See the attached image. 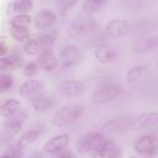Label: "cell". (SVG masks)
Segmentation results:
<instances>
[{"label": "cell", "instance_id": "cell-1", "mask_svg": "<svg viewBox=\"0 0 158 158\" xmlns=\"http://www.w3.org/2000/svg\"><path fill=\"white\" fill-rule=\"evenodd\" d=\"M84 114L81 104H68L60 107L52 117V125L56 127H64L77 122Z\"/></svg>", "mask_w": 158, "mask_h": 158}, {"label": "cell", "instance_id": "cell-2", "mask_svg": "<svg viewBox=\"0 0 158 158\" xmlns=\"http://www.w3.org/2000/svg\"><path fill=\"white\" fill-rule=\"evenodd\" d=\"M100 128H101L100 132L102 135H107V136L122 135V133L135 128V117L128 116V115L112 117V118L104 121L101 123Z\"/></svg>", "mask_w": 158, "mask_h": 158}, {"label": "cell", "instance_id": "cell-3", "mask_svg": "<svg viewBox=\"0 0 158 158\" xmlns=\"http://www.w3.org/2000/svg\"><path fill=\"white\" fill-rule=\"evenodd\" d=\"M122 93V86L116 83H104L99 85L91 94V100L96 105L107 104L117 99Z\"/></svg>", "mask_w": 158, "mask_h": 158}, {"label": "cell", "instance_id": "cell-4", "mask_svg": "<svg viewBox=\"0 0 158 158\" xmlns=\"http://www.w3.org/2000/svg\"><path fill=\"white\" fill-rule=\"evenodd\" d=\"M98 23L94 17L90 16H77L69 23V36L73 38H80L91 33L96 28Z\"/></svg>", "mask_w": 158, "mask_h": 158}, {"label": "cell", "instance_id": "cell-5", "mask_svg": "<svg viewBox=\"0 0 158 158\" xmlns=\"http://www.w3.org/2000/svg\"><path fill=\"white\" fill-rule=\"evenodd\" d=\"M105 136L99 131H90L84 133L77 141V149L83 154H93L104 142Z\"/></svg>", "mask_w": 158, "mask_h": 158}, {"label": "cell", "instance_id": "cell-6", "mask_svg": "<svg viewBox=\"0 0 158 158\" xmlns=\"http://www.w3.org/2000/svg\"><path fill=\"white\" fill-rule=\"evenodd\" d=\"M83 57L84 56H83V51L80 49V47H78L77 44L69 43L62 48L59 60H60L62 67L72 68V67H77L83 60Z\"/></svg>", "mask_w": 158, "mask_h": 158}, {"label": "cell", "instance_id": "cell-7", "mask_svg": "<svg viewBox=\"0 0 158 158\" xmlns=\"http://www.w3.org/2000/svg\"><path fill=\"white\" fill-rule=\"evenodd\" d=\"M157 138L153 133H146L138 137L133 143V149L142 156L152 157L157 154Z\"/></svg>", "mask_w": 158, "mask_h": 158}, {"label": "cell", "instance_id": "cell-8", "mask_svg": "<svg viewBox=\"0 0 158 158\" xmlns=\"http://www.w3.org/2000/svg\"><path fill=\"white\" fill-rule=\"evenodd\" d=\"M132 30L131 23L125 19H114L109 21L105 26V32L110 37H123L128 35Z\"/></svg>", "mask_w": 158, "mask_h": 158}, {"label": "cell", "instance_id": "cell-9", "mask_svg": "<svg viewBox=\"0 0 158 158\" xmlns=\"http://www.w3.org/2000/svg\"><path fill=\"white\" fill-rule=\"evenodd\" d=\"M25 120H26V112L22 110L9 116L4 123V132H5L6 137L11 138V137L16 136L21 131V128L25 123Z\"/></svg>", "mask_w": 158, "mask_h": 158}, {"label": "cell", "instance_id": "cell-10", "mask_svg": "<svg viewBox=\"0 0 158 158\" xmlns=\"http://www.w3.org/2000/svg\"><path fill=\"white\" fill-rule=\"evenodd\" d=\"M85 89H86L85 84L81 80H75V79L64 80L58 85V93L65 98L79 96L85 91Z\"/></svg>", "mask_w": 158, "mask_h": 158}, {"label": "cell", "instance_id": "cell-11", "mask_svg": "<svg viewBox=\"0 0 158 158\" xmlns=\"http://www.w3.org/2000/svg\"><path fill=\"white\" fill-rule=\"evenodd\" d=\"M121 154V147L114 139H104V142L91 156L95 158H117Z\"/></svg>", "mask_w": 158, "mask_h": 158}, {"label": "cell", "instance_id": "cell-12", "mask_svg": "<svg viewBox=\"0 0 158 158\" xmlns=\"http://www.w3.org/2000/svg\"><path fill=\"white\" fill-rule=\"evenodd\" d=\"M31 107L36 111V112H47L49 110H52L56 105V99L53 95L49 94H36L33 96H31L30 100Z\"/></svg>", "mask_w": 158, "mask_h": 158}, {"label": "cell", "instance_id": "cell-13", "mask_svg": "<svg viewBox=\"0 0 158 158\" xmlns=\"http://www.w3.org/2000/svg\"><path fill=\"white\" fill-rule=\"evenodd\" d=\"M95 58L102 63V64H110L112 62L116 60L117 58V51L114 46L107 44V43H102V44H98L94 52Z\"/></svg>", "mask_w": 158, "mask_h": 158}, {"label": "cell", "instance_id": "cell-14", "mask_svg": "<svg viewBox=\"0 0 158 158\" xmlns=\"http://www.w3.org/2000/svg\"><path fill=\"white\" fill-rule=\"evenodd\" d=\"M151 73H152V69H151L149 65L138 64V65H135V67H132V68H130L127 70L126 80L130 84H136V83H139L142 80L148 79Z\"/></svg>", "mask_w": 158, "mask_h": 158}, {"label": "cell", "instance_id": "cell-15", "mask_svg": "<svg viewBox=\"0 0 158 158\" xmlns=\"http://www.w3.org/2000/svg\"><path fill=\"white\" fill-rule=\"evenodd\" d=\"M68 144H69V136L65 133H62L48 139L43 146V151L49 154H57L58 152L65 149Z\"/></svg>", "mask_w": 158, "mask_h": 158}, {"label": "cell", "instance_id": "cell-16", "mask_svg": "<svg viewBox=\"0 0 158 158\" xmlns=\"http://www.w3.org/2000/svg\"><path fill=\"white\" fill-rule=\"evenodd\" d=\"M158 46V37L157 36H142L135 40L133 42V52L137 54H143L152 52Z\"/></svg>", "mask_w": 158, "mask_h": 158}, {"label": "cell", "instance_id": "cell-17", "mask_svg": "<svg viewBox=\"0 0 158 158\" xmlns=\"http://www.w3.org/2000/svg\"><path fill=\"white\" fill-rule=\"evenodd\" d=\"M37 64L44 72H53L58 65V59L52 49H42L38 52Z\"/></svg>", "mask_w": 158, "mask_h": 158}, {"label": "cell", "instance_id": "cell-18", "mask_svg": "<svg viewBox=\"0 0 158 158\" xmlns=\"http://www.w3.org/2000/svg\"><path fill=\"white\" fill-rule=\"evenodd\" d=\"M158 123V114L156 111H149L141 114L138 117H135V128L136 130H154Z\"/></svg>", "mask_w": 158, "mask_h": 158}, {"label": "cell", "instance_id": "cell-19", "mask_svg": "<svg viewBox=\"0 0 158 158\" xmlns=\"http://www.w3.org/2000/svg\"><path fill=\"white\" fill-rule=\"evenodd\" d=\"M56 21H57V16L49 9H43L40 12H37L36 16H35V25L40 30L52 27Z\"/></svg>", "mask_w": 158, "mask_h": 158}, {"label": "cell", "instance_id": "cell-20", "mask_svg": "<svg viewBox=\"0 0 158 158\" xmlns=\"http://www.w3.org/2000/svg\"><path fill=\"white\" fill-rule=\"evenodd\" d=\"M23 58L19 53H11L5 57H0V73H5L7 70H14L16 68L22 67Z\"/></svg>", "mask_w": 158, "mask_h": 158}, {"label": "cell", "instance_id": "cell-21", "mask_svg": "<svg viewBox=\"0 0 158 158\" xmlns=\"http://www.w3.org/2000/svg\"><path fill=\"white\" fill-rule=\"evenodd\" d=\"M42 90H43V83L37 79H28L23 81L19 88L20 95L23 96H33L36 94H40Z\"/></svg>", "mask_w": 158, "mask_h": 158}, {"label": "cell", "instance_id": "cell-22", "mask_svg": "<svg viewBox=\"0 0 158 158\" xmlns=\"http://www.w3.org/2000/svg\"><path fill=\"white\" fill-rule=\"evenodd\" d=\"M40 135H41V132H40V130H36V128H32V130H28V131H26V132H23L21 136H20V138H19V141H17V147L20 148V149H26L27 147H30L31 144H33L37 139H38V137H40Z\"/></svg>", "mask_w": 158, "mask_h": 158}, {"label": "cell", "instance_id": "cell-23", "mask_svg": "<svg viewBox=\"0 0 158 158\" xmlns=\"http://www.w3.org/2000/svg\"><path fill=\"white\" fill-rule=\"evenodd\" d=\"M32 6H33L32 0H15L7 5V14H12V12L26 14L32 9Z\"/></svg>", "mask_w": 158, "mask_h": 158}, {"label": "cell", "instance_id": "cell-24", "mask_svg": "<svg viewBox=\"0 0 158 158\" xmlns=\"http://www.w3.org/2000/svg\"><path fill=\"white\" fill-rule=\"evenodd\" d=\"M56 40H57V31L54 28L37 36V41H38V44L41 47V51L42 49H51L52 46L54 44Z\"/></svg>", "mask_w": 158, "mask_h": 158}, {"label": "cell", "instance_id": "cell-25", "mask_svg": "<svg viewBox=\"0 0 158 158\" xmlns=\"http://www.w3.org/2000/svg\"><path fill=\"white\" fill-rule=\"evenodd\" d=\"M20 110H21L20 102L17 100H15V99H9V100H6L1 105V107H0V115L4 116V117H9V116L16 114Z\"/></svg>", "mask_w": 158, "mask_h": 158}, {"label": "cell", "instance_id": "cell-26", "mask_svg": "<svg viewBox=\"0 0 158 158\" xmlns=\"http://www.w3.org/2000/svg\"><path fill=\"white\" fill-rule=\"evenodd\" d=\"M107 2H109V0H84L83 10L88 15L95 14V12H99Z\"/></svg>", "mask_w": 158, "mask_h": 158}, {"label": "cell", "instance_id": "cell-27", "mask_svg": "<svg viewBox=\"0 0 158 158\" xmlns=\"http://www.w3.org/2000/svg\"><path fill=\"white\" fill-rule=\"evenodd\" d=\"M41 51V47L38 44V41H37V37H28L25 43H23V52L26 54H37L38 52Z\"/></svg>", "mask_w": 158, "mask_h": 158}, {"label": "cell", "instance_id": "cell-28", "mask_svg": "<svg viewBox=\"0 0 158 158\" xmlns=\"http://www.w3.org/2000/svg\"><path fill=\"white\" fill-rule=\"evenodd\" d=\"M10 33H11L12 38L16 40L17 42H25L30 37L27 27H14V26H11Z\"/></svg>", "mask_w": 158, "mask_h": 158}, {"label": "cell", "instance_id": "cell-29", "mask_svg": "<svg viewBox=\"0 0 158 158\" xmlns=\"http://www.w3.org/2000/svg\"><path fill=\"white\" fill-rule=\"evenodd\" d=\"M10 23L14 27H27L31 23V16L27 14H19L11 19Z\"/></svg>", "mask_w": 158, "mask_h": 158}, {"label": "cell", "instance_id": "cell-30", "mask_svg": "<svg viewBox=\"0 0 158 158\" xmlns=\"http://www.w3.org/2000/svg\"><path fill=\"white\" fill-rule=\"evenodd\" d=\"M143 23L144 25H142V22H141V23H137V26H136V30L141 35H146L148 32L156 31L157 26H156V21L154 20H143Z\"/></svg>", "mask_w": 158, "mask_h": 158}, {"label": "cell", "instance_id": "cell-31", "mask_svg": "<svg viewBox=\"0 0 158 158\" xmlns=\"http://www.w3.org/2000/svg\"><path fill=\"white\" fill-rule=\"evenodd\" d=\"M14 85V78L9 74L0 73V93L7 91Z\"/></svg>", "mask_w": 158, "mask_h": 158}, {"label": "cell", "instance_id": "cell-32", "mask_svg": "<svg viewBox=\"0 0 158 158\" xmlns=\"http://www.w3.org/2000/svg\"><path fill=\"white\" fill-rule=\"evenodd\" d=\"M77 1H78V0H59V1L57 2V7H58V10H59L60 12H65V11H68L69 9H72V7L77 4Z\"/></svg>", "mask_w": 158, "mask_h": 158}, {"label": "cell", "instance_id": "cell-33", "mask_svg": "<svg viewBox=\"0 0 158 158\" xmlns=\"http://www.w3.org/2000/svg\"><path fill=\"white\" fill-rule=\"evenodd\" d=\"M38 69H40V68H38V64H37V63L30 62V63L25 64V67H23V74L27 75V77H31V75L37 74Z\"/></svg>", "mask_w": 158, "mask_h": 158}, {"label": "cell", "instance_id": "cell-34", "mask_svg": "<svg viewBox=\"0 0 158 158\" xmlns=\"http://www.w3.org/2000/svg\"><path fill=\"white\" fill-rule=\"evenodd\" d=\"M4 157H20V156H22V149H20L17 146L16 147H12V148H10L6 153H4L2 154Z\"/></svg>", "mask_w": 158, "mask_h": 158}, {"label": "cell", "instance_id": "cell-35", "mask_svg": "<svg viewBox=\"0 0 158 158\" xmlns=\"http://www.w3.org/2000/svg\"><path fill=\"white\" fill-rule=\"evenodd\" d=\"M57 157H58V158H69V157H73V154H72V152L67 151V148H65V149L58 152V153H57Z\"/></svg>", "mask_w": 158, "mask_h": 158}, {"label": "cell", "instance_id": "cell-36", "mask_svg": "<svg viewBox=\"0 0 158 158\" xmlns=\"http://www.w3.org/2000/svg\"><path fill=\"white\" fill-rule=\"evenodd\" d=\"M4 40L5 38H0V57L4 56L7 52V46H6V43H5Z\"/></svg>", "mask_w": 158, "mask_h": 158}]
</instances>
